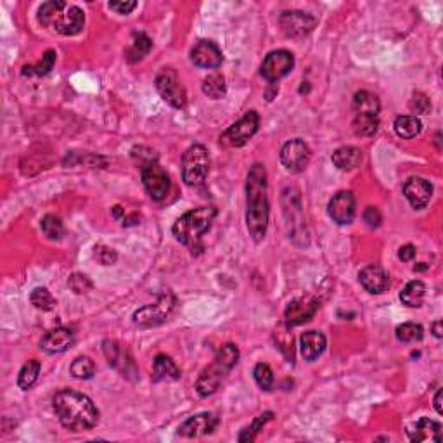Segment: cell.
Here are the masks:
<instances>
[{
  "label": "cell",
  "mask_w": 443,
  "mask_h": 443,
  "mask_svg": "<svg viewBox=\"0 0 443 443\" xmlns=\"http://www.w3.org/2000/svg\"><path fill=\"white\" fill-rule=\"evenodd\" d=\"M433 335H435L436 338H442V320H436V322L433 324Z\"/></svg>",
  "instance_id": "cell-46"
},
{
  "label": "cell",
  "mask_w": 443,
  "mask_h": 443,
  "mask_svg": "<svg viewBox=\"0 0 443 443\" xmlns=\"http://www.w3.org/2000/svg\"><path fill=\"white\" fill-rule=\"evenodd\" d=\"M73 343H75L73 331L68 329V327H56V329L49 331V333L43 336L42 342H40V348H42L43 352L54 355V353L66 352L70 346H73Z\"/></svg>",
  "instance_id": "cell-19"
},
{
  "label": "cell",
  "mask_w": 443,
  "mask_h": 443,
  "mask_svg": "<svg viewBox=\"0 0 443 443\" xmlns=\"http://www.w3.org/2000/svg\"><path fill=\"white\" fill-rule=\"evenodd\" d=\"M56 50H47L46 54L42 56V61L35 66H25L23 68V75L25 77H43V75L49 73L50 70L56 64Z\"/></svg>",
  "instance_id": "cell-32"
},
{
  "label": "cell",
  "mask_w": 443,
  "mask_h": 443,
  "mask_svg": "<svg viewBox=\"0 0 443 443\" xmlns=\"http://www.w3.org/2000/svg\"><path fill=\"white\" fill-rule=\"evenodd\" d=\"M333 163L336 168L343 170V172L355 170L362 163V151L355 146H343L333 152Z\"/></svg>",
  "instance_id": "cell-23"
},
{
  "label": "cell",
  "mask_w": 443,
  "mask_h": 443,
  "mask_svg": "<svg viewBox=\"0 0 443 443\" xmlns=\"http://www.w3.org/2000/svg\"><path fill=\"white\" fill-rule=\"evenodd\" d=\"M151 47H152V40L149 39L146 33H137L134 42H132V46L128 47L127 50L128 63H139V61L144 59V57L149 54V50H151Z\"/></svg>",
  "instance_id": "cell-27"
},
{
  "label": "cell",
  "mask_w": 443,
  "mask_h": 443,
  "mask_svg": "<svg viewBox=\"0 0 443 443\" xmlns=\"http://www.w3.org/2000/svg\"><path fill=\"white\" fill-rule=\"evenodd\" d=\"M329 217L339 224V226H348L352 224L355 218V197L350 190H342L336 196H333V199L329 201Z\"/></svg>",
  "instance_id": "cell-15"
},
{
  "label": "cell",
  "mask_w": 443,
  "mask_h": 443,
  "mask_svg": "<svg viewBox=\"0 0 443 443\" xmlns=\"http://www.w3.org/2000/svg\"><path fill=\"white\" fill-rule=\"evenodd\" d=\"M175 308V296L172 291H163L151 305H146L134 313V324L139 327H155L165 322Z\"/></svg>",
  "instance_id": "cell-7"
},
{
  "label": "cell",
  "mask_w": 443,
  "mask_h": 443,
  "mask_svg": "<svg viewBox=\"0 0 443 443\" xmlns=\"http://www.w3.org/2000/svg\"><path fill=\"white\" fill-rule=\"evenodd\" d=\"M52 408L61 424L71 431H87L99 422V408L80 391L59 390L52 398Z\"/></svg>",
  "instance_id": "cell-2"
},
{
  "label": "cell",
  "mask_w": 443,
  "mask_h": 443,
  "mask_svg": "<svg viewBox=\"0 0 443 443\" xmlns=\"http://www.w3.org/2000/svg\"><path fill=\"white\" fill-rule=\"evenodd\" d=\"M352 127L357 137H371V135L376 134L380 120L374 115H355Z\"/></svg>",
  "instance_id": "cell-28"
},
{
  "label": "cell",
  "mask_w": 443,
  "mask_h": 443,
  "mask_svg": "<svg viewBox=\"0 0 443 443\" xmlns=\"http://www.w3.org/2000/svg\"><path fill=\"white\" fill-rule=\"evenodd\" d=\"M218 426V417L211 412L193 415L179 428V435L184 438H197V436L210 435Z\"/></svg>",
  "instance_id": "cell-16"
},
{
  "label": "cell",
  "mask_w": 443,
  "mask_h": 443,
  "mask_svg": "<svg viewBox=\"0 0 443 443\" xmlns=\"http://www.w3.org/2000/svg\"><path fill=\"white\" fill-rule=\"evenodd\" d=\"M70 286L73 288L75 293H87L92 288V282L88 281L87 275L75 274L70 277Z\"/></svg>",
  "instance_id": "cell-41"
},
{
  "label": "cell",
  "mask_w": 443,
  "mask_h": 443,
  "mask_svg": "<svg viewBox=\"0 0 443 443\" xmlns=\"http://www.w3.org/2000/svg\"><path fill=\"white\" fill-rule=\"evenodd\" d=\"M395 132L402 139H414L421 132V121L415 117H398L395 120Z\"/></svg>",
  "instance_id": "cell-30"
},
{
  "label": "cell",
  "mask_w": 443,
  "mask_h": 443,
  "mask_svg": "<svg viewBox=\"0 0 443 443\" xmlns=\"http://www.w3.org/2000/svg\"><path fill=\"white\" fill-rule=\"evenodd\" d=\"M39 23L47 28L56 30L66 37L78 35L85 26V14L77 6H68L61 0H50L40 6Z\"/></svg>",
  "instance_id": "cell-3"
},
{
  "label": "cell",
  "mask_w": 443,
  "mask_h": 443,
  "mask_svg": "<svg viewBox=\"0 0 443 443\" xmlns=\"http://www.w3.org/2000/svg\"><path fill=\"white\" fill-rule=\"evenodd\" d=\"M319 310V299L312 295L299 296V298H295L286 308L284 317H286V326L288 327H296L302 326V324L308 322L313 315Z\"/></svg>",
  "instance_id": "cell-14"
},
{
  "label": "cell",
  "mask_w": 443,
  "mask_h": 443,
  "mask_svg": "<svg viewBox=\"0 0 443 443\" xmlns=\"http://www.w3.org/2000/svg\"><path fill=\"white\" fill-rule=\"evenodd\" d=\"M272 419H274V414H272V412H264L262 415H258V417L253 421V424L248 426V428L241 433L239 442H253V440L257 438L258 433L264 429V426L267 424L268 421H272Z\"/></svg>",
  "instance_id": "cell-36"
},
{
  "label": "cell",
  "mask_w": 443,
  "mask_h": 443,
  "mask_svg": "<svg viewBox=\"0 0 443 443\" xmlns=\"http://www.w3.org/2000/svg\"><path fill=\"white\" fill-rule=\"evenodd\" d=\"M258 127H260L258 113L257 111H248L241 120H237L233 127L227 128L226 134L222 135V144L229 146V148H241L257 134Z\"/></svg>",
  "instance_id": "cell-9"
},
{
  "label": "cell",
  "mask_w": 443,
  "mask_h": 443,
  "mask_svg": "<svg viewBox=\"0 0 443 443\" xmlns=\"http://www.w3.org/2000/svg\"><path fill=\"white\" fill-rule=\"evenodd\" d=\"M253 376L258 386H260L264 391H268L272 388V384H274V373H272V369L267 366V364L264 362L257 364V367H255L253 371Z\"/></svg>",
  "instance_id": "cell-37"
},
{
  "label": "cell",
  "mask_w": 443,
  "mask_h": 443,
  "mask_svg": "<svg viewBox=\"0 0 443 443\" xmlns=\"http://www.w3.org/2000/svg\"><path fill=\"white\" fill-rule=\"evenodd\" d=\"M121 213H124V210H121V206H115V208H113V215H115V217H120Z\"/></svg>",
  "instance_id": "cell-47"
},
{
  "label": "cell",
  "mask_w": 443,
  "mask_h": 443,
  "mask_svg": "<svg viewBox=\"0 0 443 443\" xmlns=\"http://www.w3.org/2000/svg\"><path fill=\"white\" fill-rule=\"evenodd\" d=\"M299 350H302L303 359L313 362L319 359L326 350V336L319 331H306L299 338Z\"/></svg>",
  "instance_id": "cell-22"
},
{
  "label": "cell",
  "mask_w": 443,
  "mask_h": 443,
  "mask_svg": "<svg viewBox=\"0 0 443 443\" xmlns=\"http://www.w3.org/2000/svg\"><path fill=\"white\" fill-rule=\"evenodd\" d=\"M237 360H239V350H237L236 345L229 343V345L222 346L218 355L215 357L213 364H210V366L201 373V376L197 377L196 381L197 395L203 398L211 397V395L220 388L222 381L226 380L227 374L234 369Z\"/></svg>",
  "instance_id": "cell-4"
},
{
  "label": "cell",
  "mask_w": 443,
  "mask_h": 443,
  "mask_svg": "<svg viewBox=\"0 0 443 443\" xmlns=\"http://www.w3.org/2000/svg\"><path fill=\"white\" fill-rule=\"evenodd\" d=\"M293 66H295V57H293V54L289 52V50H274V52H270L264 59V64H262V77L267 81H270V83H274V81L281 80L286 75L291 73Z\"/></svg>",
  "instance_id": "cell-12"
},
{
  "label": "cell",
  "mask_w": 443,
  "mask_h": 443,
  "mask_svg": "<svg viewBox=\"0 0 443 443\" xmlns=\"http://www.w3.org/2000/svg\"><path fill=\"white\" fill-rule=\"evenodd\" d=\"M109 9L118 14H130L135 8H137V2L130 0V2H109Z\"/></svg>",
  "instance_id": "cell-43"
},
{
  "label": "cell",
  "mask_w": 443,
  "mask_h": 443,
  "mask_svg": "<svg viewBox=\"0 0 443 443\" xmlns=\"http://www.w3.org/2000/svg\"><path fill=\"white\" fill-rule=\"evenodd\" d=\"M40 367L42 366H40L39 360H35V359L28 360V362L21 367V371H19V376H18V386L21 388V390H30V388L35 384V381L39 380Z\"/></svg>",
  "instance_id": "cell-31"
},
{
  "label": "cell",
  "mask_w": 443,
  "mask_h": 443,
  "mask_svg": "<svg viewBox=\"0 0 443 443\" xmlns=\"http://www.w3.org/2000/svg\"><path fill=\"white\" fill-rule=\"evenodd\" d=\"M190 59L196 64L197 68H206V70H215L222 64L224 56L222 50L215 46L210 40H201L199 43L194 46V49L190 50Z\"/></svg>",
  "instance_id": "cell-18"
},
{
  "label": "cell",
  "mask_w": 443,
  "mask_h": 443,
  "mask_svg": "<svg viewBox=\"0 0 443 443\" xmlns=\"http://www.w3.org/2000/svg\"><path fill=\"white\" fill-rule=\"evenodd\" d=\"M426 296V284L422 281H411L400 293V299L405 306L417 308L422 305Z\"/></svg>",
  "instance_id": "cell-26"
},
{
  "label": "cell",
  "mask_w": 443,
  "mask_h": 443,
  "mask_svg": "<svg viewBox=\"0 0 443 443\" xmlns=\"http://www.w3.org/2000/svg\"><path fill=\"white\" fill-rule=\"evenodd\" d=\"M422 336H424V329L419 324L405 322L397 327V339L402 343L421 342Z\"/></svg>",
  "instance_id": "cell-34"
},
{
  "label": "cell",
  "mask_w": 443,
  "mask_h": 443,
  "mask_svg": "<svg viewBox=\"0 0 443 443\" xmlns=\"http://www.w3.org/2000/svg\"><path fill=\"white\" fill-rule=\"evenodd\" d=\"M411 109L417 115H428L431 111V102H429V99L424 94L414 92V95L411 99Z\"/></svg>",
  "instance_id": "cell-39"
},
{
  "label": "cell",
  "mask_w": 443,
  "mask_h": 443,
  "mask_svg": "<svg viewBox=\"0 0 443 443\" xmlns=\"http://www.w3.org/2000/svg\"><path fill=\"white\" fill-rule=\"evenodd\" d=\"M404 194L412 208L421 210L429 203L433 196V186L422 177H411L404 186Z\"/></svg>",
  "instance_id": "cell-17"
},
{
  "label": "cell",
  "mask_w": 443,
  "mask_h": 443,
  "mask_svg": "<svg viewBox=\"0 0 443 443\" xmlns=\"http://www.w3.org/2000/svg\"><path fill=\"white\" fill-rule=\"evenodd\" d=\"M30 299H32L33 305L39 310H43V312H50L56 306V299L50 295V291L47 288H35L30 295Z\"/></svg>",
  "instance_id": "cell-35"
},
{
  "label": "cell",
  "mask_w": 443,
  "mask_h": 443,
  "mask_svg": "<svg viewBox=\"0 0 443 443\" xmlns=\"http://www.w3.org/2000/svg\"><path fill=\"white\" fill-rule=\"evenodd\" d=\"M215 217H217V210L213 206H201L187 211L173 224V236L179 243L194 248L199 243L201 237L210 230Z\"/></svg>",
  "instance_id": "cell-5"
},
{
  "label": "cell",
  "mask_w": 443,
  "mask_h": 443,
  "mask_svg": "<svg viewBox=\"0 0 443 443\" xmlns=\"http://www.w3.org/2000/svg\"><path fill=\"white\" fill-rule=\"evenodd\" d=\"M381 220H383V218H381V213L377 208L369 206L366 211H364V222H366L371 229H376V227H380Z\"/></svg>",
  "instance_id": "cell-42"
},
{
  "label": "cell",
  "mask_w": 443,
  "mask_h": 443,
  "mask_svg": "<svg viewBox=\"0 0 443 443\" xmlns=\"http://www.w3.org/2000/svg\"><path fill=\"white\" fill-rule=\"evenodd\" d=\"M210 172V152L203 144H194L184 152L182 177L190 187L201 186Z\"/></svg>",
  "instance_id": "cell-6"
},
{
  "label": "cell",
  "mask_w": 443,
  "mask_h": 443,
  "mask_svg": "<svg viewBox=\"0 0 443 443\" xmlns=\"http://www.w3.org/2000/svg\"><path fill=\"white\" fill-rule=\"evenodd\" d=\"M95 258H97L99 264L102 265H113L115 262L118 260V255L113 248L97 246L95 248Z\"/></svg>",
  "instance_id": "cell-40"
},
{
  "label": "cell",
  "mask_w": 443,
  "mask_h": 443,
  "mask_svg": "<svg viewBox=\"0 0 443 443\" xmlns=\"http://www.w3.org/2000/svg\"><path fill=\"white\" fill-rule=\"evenodd\" d=\"M279 25H281L286 37H289V39H302V37L308 35L315 28L317 19L302 11H286L279 18Z\"/></svg>",
  "instance_id": "cell-13"
},
{
  "label": "cell",
  "mask_w": 443,
  "mask_h": 443,
  "mask_svg": "<svg viewBox=\"0 0 443 443\" xmlns=\"http://www.w3.org/2000/svg\"><path fill=\"white\" fill-rule=\"evenodd\" d=\"M42 230L49 239H61V236H63V222L57 217H54V215H47L42 220Z\"/></svg>",
  "instance_id": "cell-38"
},
{
  "label": "cell",
  "mask_w": 443,
  "mask_h": 443,
  "mask_svg": "<svg viewBox=\"0 0 443 443\" xmlns=\"http://www.w3.org/2000/svg\"><path fill=\"white\" fill-rule=\"evenodd\" d=\"M407 433L412 442H428V440L436 443L442 442V424L428 417L415 421V424L408 428Z\"/></svg>",
  "instance_id": "cell-21"
},
{
  "label": "cell",
  "mask_w": 443,
  "mask_h": 443,
  "mask_svg": "<svg viewBox=\"0 0 443 443\" xmlns=\"http://www.w3.org/2000/svg\"><path fill=\"white\" fill-rule=\"evenodd\" d=\"M156 88H158L159 95L173 108L180 109L186 106V88H184L182 81H180L179 75L173 68H161L159 70V73L156 75Z\"/></svg>",
  "instance_id": "cell-8"
},
{
  "label": "cell",
  "mask_w": 443,
  "mask_h": 443,
  "mask_svg": "<svg viewBox=\"0 0 443 443\" xmlns=\"http://www.w3.org/2000/svg\"><path fill=\"white\" fill-rule=\"evenodd\" d=\"M442 390H438L436 391V395H435V408H436V412H438V414H443V407H442Z\"/></svg>",
  "instance_id": "cell-45"
},
{
  "label": "cell",
  "mask_w": 443,
  "mask_h": 443,
  "mask_svg": "<svg viewBox=\"0 0 443 443\" xmlns=\"http://www.w3.org/2000/svg\"><path fill=\"white\" fill-rule=\"evenodd\" d=\"M180 380V371L175 366L170 357L158 355L155 359V366H152V381L155 383H161V381H177Z\"/></svg>",
  "instance_id": "cell-24"
},
{
  "label": "cell",
  "mask_w": 443,
  "mask_h": 443,
  "mask_svg": "<svg viewBox=\"0 0 443 443\" xmlns=\"http://www.w3.org/2000/svg\"><path fill=\"white\" fill-rule=\"evenodd\" d=\"M71 376L77 380H90L95 374V364L94 360L88 357H77L70 366Z\"/></svg>",
  "instance_id": "cell-33"
},
{
  "label": "cell",
  "mask_w": 443,
  "mask_h": 443,
  "mask_svg": "<svg viewBox=\"0 0 443 443\" xmlns=\"http://www.w3.org/2000/svg\"><path fill=\"white\" fill-rule=\"evenodd\" d=\"M142 182H144L148 194L155 201L165 199L172 189L168 173L158 163H149V165L142 166Z\"/></svg>",
  "instance_id": "cell-10"
},
{
  "label": "cell",
  "mask_w": 443,
  "mask_h": 443,
  "mask_svg": "<svg viewBox=\"0 0 443 443\" xmlns=\"http://www.w3.org/2000/svg\"><path fill=\"white\" fill-rule=\"evenodd\" d=\"M360 284L364 286V289L373 295H381L388 289L390 286V275L380 267V265H367L360 270L359 274Z\"/></svg>",
  "instance_id": "cell-20"
},
{
  "label": "cell",
  "mask_w": 443,
  "mask_h": 443,
  "mask_svg": "<svg viewBox=\"0 0 443 443\" xmlns=\"http://www.w3.org/2000/svg\"><path fill=\"white\" fill-rule=\"evenodd\" d=\"M203 92L211 99H222L227 94V83L224 75L213 73L210 77L204 78L203 81Z\"/></svg>",
  "instance_id": "cell-29"
},
{
  "label": "cell",
  "mask_w": 443,
  "mask_h": 443,
  "mask_svg": "<svg viewBox=\"0 0 443 443\" xmlns=\"http://www.w3.org/2000/svg\"><path fill=\"white\" fill-rule=\"evenodd\" d=\"M312 152L302 139H293L286 142L281 149V163L288 172L299 173L308 166Z\"/></svg>",
  "instance_id": "cell-11"
},
{
  "label": "cell",
  "mask_w": 443,
  "mask_h": 443,
  "mask_svg": "<svg viewBox=\"0 0 443 443\" xmlns=\"http://www.w3.org/2000/svg\"><path fill=\"white\" fill-rule=\"evenodd\" d=\"M398 258L402 262H412L415 258V248L412 244H405L398 250Z\"/></svg>",
  "instance_id": "cell-44"
},
{
  "label": "cell",
  "mask_w": 443,
  "mask_h": 443,
  "mask_svg": "<svg viewBox=\"0 0 443 443\" xmlns=\"http://www.w3.org/2000/svg\"><path fill=\"white\" fill-rule=\"evenodd\" d=\"M353 109H355V115H374V117H377L381 109V102L373 92L360 90L353 97Z\"/></svg>",
  "instance_id": "cell-25"
},
{
  "label": "cell",
  "mask_w": 443,
  "mask_h": 443,
  "mask_svg": "<svg viewBox=\"0 0 443 443\" xmlns=\"http://www.w3.org/2000/svg\"><path fill=\"white\" fill-rule=\"evenodd\" d=\"M268 215V184L267 170L262 163H255L246 180V226L251 239L260 243L267 234Z\"/></svg>",
  "instance_id": "cell-1"
}]
</instances>
